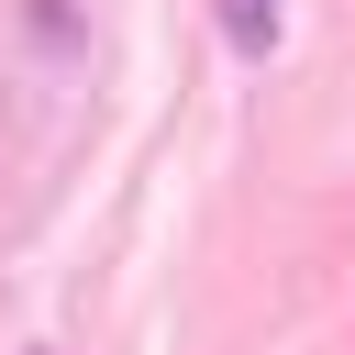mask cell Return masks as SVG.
<instances>
[{"instance_id":"6da1fadb","label":"cell","mask_w":355,"mask_h":355,"mask_svg":"<svg viewBox=\"0 0 355 355\" xmlns=\"http://www.w3.org/2000/svg\"><path fill=\"white\" fill-rule=\"evenodd\" d=\"M222 33H233L244 55H266V44H277V0H222Z\"/></svg>"}]
</instances>
